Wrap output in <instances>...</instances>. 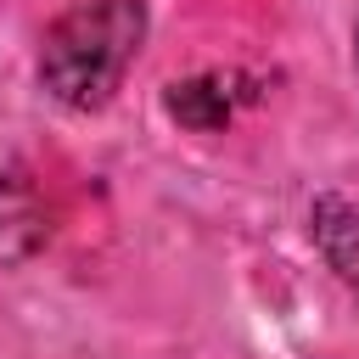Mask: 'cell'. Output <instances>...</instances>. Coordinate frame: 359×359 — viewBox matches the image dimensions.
<instances>
[{
  "instance_id": "6da1fadb",
  "label": "cell",
  "mask_w": 359,
  "mask_h": 359,
  "mask_svg": "<svg viewBox=\"0 0 359 359\" xmlns=\"http://www.w3.org/2000/svg\"><path fill=\"white\" fill-rule=\"evenodd\" d=\"M151 34L146 0H73L39 39V84L73 112H101Z\"/></svg>"
},
{
  "instance_id": "7a4b0ae2",
  "label": "cell",
  "mask_w": 359,
  "mask_h": 359,
  "mask_svg": "<svg viewBox=\"0 0 359 359\" xmlns=\"http://www.w3.org/2000/svg\"><path fill=\"white\" fill-rule=\"evenodd\" d=\"M241 84H247L241 73H196V79L168 84L163 107H168V118H180L185 129L213 135V129H224V123L236 118V107L252 95V90H241Z\"/></svg>"
},
{
  "instance_id": "3957f363",
  "label": "cell",
  "mask_w": 359,
  "mask_h": 359,
  "mask_svg": "<svg viewBox=\"0 0 359 359\" xmlns=\"http://www.w3.org/2000/svg\"><path fill=\"white\" fill-rule=\"evenodd\" d=\"M309 236H314V247H320V258L348 280V286H359V202L353 196H320L314 208H309Z\"/></svg>"
},
{
  "instance_id": "277c9868",
  "label": "cell",
  "mask_w": 359,
  "mask_h": 359,
  "mask_svg": "<svg viewBox=\"0 0 359 359\" xmlns=\"http://www.w3.org/2000/svg\"><path fill=\"white\" fill-rule=\"evenodd\" d=\"M353 62H359V28H353Z\"/></svg>"
}]
</instances>
